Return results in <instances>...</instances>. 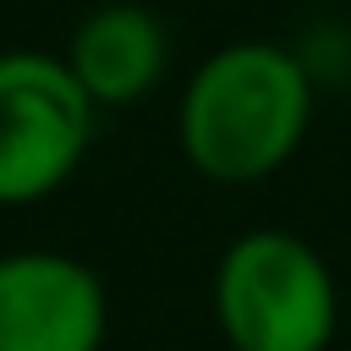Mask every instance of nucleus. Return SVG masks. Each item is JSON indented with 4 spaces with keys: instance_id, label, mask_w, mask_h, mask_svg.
Instances as JSON below:
<instances>
[{
    "instance_id": "nucleus-1",
    "label": "nucleus",
    "mask_w": 351,
    "mask_h": 351,
    "mask_svg": "<svg viewBox=\"0 0 351 351\" xmlns=\"http://www.w3.org/2000/svg\"><path fill=\"white\" fill-rule=\"evenodd\" d=\"M313 121V77L307 60L269 38H241L214 49L176 110L181 154L197 176L247 186L274 176L307 137Z\"/></svg>"
},
{
    "instance_id": "nucleus-2",
    "label": "nucleus",
    "mask_w": 351,
    "mask_h": 351,
    "mask_svg": "<svg viewBox=\"0 0 351 351\" xmlns=\"http://www.w3.org/2000/svg\"><path fill=\"white\" fill-rule=\"evenodd\" d=\"M214 318L230 351H324L340 296L329 263L291 230H247L214 269Z\"/></svg>"
},
{
    "instance_id": "nucleus-3",
    "label": "nucleus",
    "mask_w": 351,
    "mask_h": 351,
    "mask_svg": "<svg viewBox=\"0 0 351 351\" xmlns=\"http://www.w3.org/2000/svg\"><path fill=\"white\" fill-rule=\"evenodd\" d=\"M93 110L66 55L0 49V208H27L77 176Z\"/></svg>"
},
{
    "instance_id": "nucleus-4",
    "label": "nucleus",
    "mask_w": 351,
    "mask_h": 351,
    "mask_svg": "<svg viewBox=\"0 0 351 351\" xmlns=\"http://www.w3.org/2000/svg\"><path fill=\"white\" fill-rule=\"evenodd\" d=\"M110 329L104 280L49 247L0 258V351H99Z\"/></svg>"
},
{
    "instance_id": "nucleus-5",
    "label": "nucleus",
    "mask_w": 351,
    "mask_h": 351,
    "mask_svg": "<svg viewBox=\"0 0 351 351\" xmlns=\"http://www.w3.org/2000/svg\"><path fill=\"white\" fill-rule=\"evenodd\" d=\"M165 60H170L165 22L126 0L88 11L66 44V66L93 104H137L165 77Z\"/></svg>"
}]
</instances>
